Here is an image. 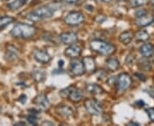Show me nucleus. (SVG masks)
I'll return each instance as SVG.
<instances>
[{"mask_svg": "<svg viewBox=\"0 0 154 126\" xmlns=\"http://www.w3.org/2000/svg\"><path fill=\"white\" fill-rule=\"evenodd\" d=\"M90 49L95 53L102 55H111L116 51V46L101 39H94L90 42Z\"/></svg>", "mask_w": 154, "mask_h": 126, "instance_id": "f257e3e1", "label": "nucleus"}, {"mask_svg": "<svg viewBox=\"0 0 154 126\" xmlns=\"http://www.w3.org/2000/svg\"><path fill=\"white\" fill-rule=\"evenodd\" d=\"M37 29L33 26L24 24V23H18L14 26L11 31L12 37L17 39H29L33 37L36 33Z\"/></svg>", "mask_w": 154, "mask_h": 126, "instance_id": "f03ea898", "label": "nucleus"}, {"mask_svg": "<svg viewBox=\"0 0 154 126\" xmlns=\"http://www.w3.org/2000/svg\"><path fill=\"white\" fill-rule=\"evenodd\" d=\"M53 9L51 8L50 6H41L38 9L31 11L28 15L27 18L30 22H38L45 19H49L53 16Z\"/></svg>", "mask_w": 154, "mask_h": 126, "instance_id": "7ed1b4c3", "label": "nucleus"}, {"mask_svg": "<svg viewBox=\"0 0 154 126\" xmlns=\"http://www.w3.org/2000/svg\"><path fill=\"white\" fill-rule=\"evenodd\" d=\"M84 107L90 115L99 116L103 113V106L96 99H88L84 102Z\"/></svg>", "mask_w": 154, "mask_h": 126, "instance_id": "20e7f679", "label": "nucleus"}, {"mask_svg": "<svg viewBox=\"0 0 154 126\" xmlns=\"http://www.w3.org/2000/svg\"><path fill=\"white\" fill-rule=\"evenodd\" d=\"M133 80L131 76L127 72H122L116 77V86L119 92H123L131 86Z\"/></svg>", "mask_w": 154, "mask_h": 126, "instance_id": "39448f33", "label": "nucleus"}, {"mask_svg": "<svg viewBox=\"0 0 154 126\" xmlns=\"http://www.w3.org/2000/svg\"><path fill=\"white\" fill-rule=\"evenodd\" d=\"M85 21V16L80 11H72L67 14L64 18V22L68 26L70 27H76L82 24Z\"/></svg>", "mask_w": 154, "mask_h": 126, "instance_id": "423d86ee", "label": "nucleus"}, {"mask_svg": "<svg viewBox=\"0 0 154 126\" xmlns=\"http://www.w3.org/2000/svg\"><path fill=\"white\" fill-rule=\"evenodd\" d=\"M33 102L36 105V107L39 110L46 111L51 107V102L47 98V96L44 94H40L33 99Z\"/></svg>", "mask_w": 154, "mask_h": 126, "instance_id": "0eeeda50", "label": "nucleus"}, {"mask_svg": "<svg viewBox=\"0 0 154 126\" xmlns=\"http://www.w3.org/2000/svg\"><path fill=\"white\" fill-rule=\"evenodd\" d=\"M69 71L74 76H82L85 72L86 69L83 64L82 60H73L69 65Z\"/></svg>", "mask_w": 154, "mask_h": 126, "instance_id": "6e6552de", "label": "nucleus"}, {"mask_svg": "<svg viewBox=\"0 0 154 126\" xmlns=\"http://www.w3.org/2000/svg\"><path fill=\"white\" fill-rule=\"evenodd\" d=\"M82 52V48L80 45L76 44H73L69 45V47H67L65 49L64 55L70 59H75L81 55Z\"/></svg>", "mask_w": 154, "mask_h": 126, "instance_id": "1a4fd4ad", "label": "nucleus"}, {"mask_svg": "<svg viewBox=\"0 0 154 126\" xmlns=\"http://www.w3.org/2000/svg\"><path fill=\"white\" fill-rule=\"evenodd\" d=\"M33 58L36 61L42 63V64H47L51 60V57L48 54V52H46L45 50H43V49L35 50L33 53Z\"/></svg>", "mask_w": 154, "mask_h": 126, "instance_id": "9d476101", "label": "nucleus"}, {"mask_svg": "<svg viewBox=\"0 0 154 126\" xmlns=\"http://www.w3.org/2000/svg\"><path fill=\"white\" fill-rule=\"evenodd\" d=\"M59 39L63 44L70 45V44H75L78 41V36L76 33L67 32V33H61L59 35Z\"/></svg>", "mask_w": 154, "mask_h": 126, "instance_id": "9b49d317", "label": "nucleus"}, {"mask_svg": "<svg viewBox=\"0 0 154 126\" xmlns=\"http://www.w3.org/2000/svg\"><path fill=\"white\" fill-rule=\"evenodd\" d=\"M83 97H84V94H83L82 90L75 86L72 88V89L69 94V96H68L69 100L73 103L80 102L83 99Z\"/></svg>", "mask_w": 154, "mask_h": 126, "instance_id": "f8f14e48", "label": "nucleus"}, {"mask_svg": "<svg viewBox=\"0 0 154 126\" xmlns=\"http://www.w3.org/2000/svg\"><path fill=\"white\" fill-rule=\"evenodd\" d=\"M56 112L58 115L65 119L71 117L74 113V110L67 105H58L57 107H56Z\"/></svg>", "mask_w": 154, "mask_h": 126, "instance_id": "ddd939ff", "label": "nucleus"}, {"mask_svg": "<svg viewBox=\"0 0 154 126\" xmlns=\"http://www.w3.org/2000/svg\"><path fill=\"white\" fill-rule=\"evenodd\" d=\"M82 62L85 66L86 72H94L96 71V62L94 57L92 56H85L82 58Z\"/></svg>", "mask_w": 154, "mask_h": 126, "instance_id": "4468645a", "label": "nucleus"}, {"mask_svg": "<svg viewBox=\"0 0 154 126\" xmlns=\"http://www.w3.org/2000/svg\"><path fill=\"white\" fill-rule=\"evenodd\" d=\"M154 22V17L151 15H149L148 13L146 15H145L143 16L136 18V22L135 24L140 28H145L147 27L149 25H151Z\"/></svg>", "mask_w": 154, "mask_h": 126, "instance_id": "2eb2a0df", "label": "nucleus"}, {"mask_svg": "<svg viewBox=\"0 0 154 126\" xmlns=\"http://www.w3.org/2000/svg\"><path fill=\"white\" fill-rule=\"evenodd\" d=\"M140 53L145 58H149L154 54V45L152 44H144L140 47Z\"/></svg>", "mask_w": 154, "mask_h": 126, "instance_id": "dca6fc26", "label": "nucleus"}, {"mask_svg": "<svg viewBox=\"0 0 154 126\" xmlns=\"http://www.w3.org/2000/svg\"><path fill=\"white\" fill-rule=\"evenodd\" d=\"M18 58V52H17V49L14 47V46H8L7 49H6L5 55V59L7 61H10V62H13L16 60H17Z\"/></svg>", "mask_w": 154, "mask_h": 126, "instance_id": "f3484780", "label": "nucleus"}, {"mask_svg": "<svg viewBox=\"0 0 154 126\" xmlns=\"http://www.w3.org/2000/svg\"><path fill=\"white\" fill-rule=\"evenodd\" d=\"M86 90L88 93L93 94V95H101L104 93V89L99 84H88L86 85Z\"/></svg>", "mask_w": 154, "mask_h": 126, "instance_id": "a211bd4d", "label": "nucleus"}, {"mask_svg": "<svg viewBox=\"0 0 154 126\" xmlns=\"http://www.w3.org/2000/svg\"><path fill=\"white\" fill-rule=\"evenodd\" d=\"M28 1V0H10L7 4V7L11 10H17L25 5Z\"/></svg>", "mask_w": 154, "mask_h": 126, "instance_id": "6ab92c4d", "label": "nucleus"}, {"mask_svg": "<svg viewBox=\"0 0 154 126\" xmlns=\"http://www.w3.org/2000/svg\"><path fill=\"white\" fill-rule=\"evenodd\" d=\"M134 39V33L131 31H124L119 36V41L123 44H129Z\"/></svg>", "mask_w": 154, "mask_h": 126, "instance_id": "aec40b11", "label": "nucleus"}, {"mask_svg": "<svg viewBox=\"0 0 154 126\" xmlns=\"http://www.w3.org/2000/svg\"><path fill=\"white\" fill-rule=\"evenodd\" d=\"M106 66L109 71L115 72L120 67V62L116 58H109L106 60Z\"/></svg>", "mask_w": 154, "mask_h": 126, "instance_id": "412c9836", "label": "nucleus"}, {"mask_svg": "<svg viewBox=\"0 0 154 126\" xmlns=\"http://www.w3.org/2000/svg\"><path fill=\"white\" fill-rule=\"evenodd\" d=\"M32 76H33V78L36 81V82L40 83L43 82L45 80V78L46 77V73L44 70L42 69H35L33 70V72H32Z\"/></svg>", "mask_w": 154, "mask_h": 126, "instance_id": "4be33fe9", "label": "nucleus"}, {"mask_svg": "<svg viewBox=\"0 0 154 126\" xmlns=\"http://www.w3.org/2000/svg\"><path fill=\"white\" fill-rule=\"evenodd\" d=\"M150 39L149 33L145 30H140L135 33V39L138 42H146Z\"/></svg>", "mask_w": 154, "mask_h": 126, "instance_id": "5701e85b", "label": "nucleus"}, {"mask_svg": "<svg viewBox=\"0 0 154 126\" xmlns=\"http://www.w3.org/2000/svg\"><path fill=\"white\" fill-rule=\"evenodd\" d=\"M14 21H15V19L11 16H6L0 17V30L7 27L9 24L12 23Z\"/></svg>", "mask_w": 154, "mask_h": 126, "instance_id": "b1692460", "label": "nucleus"}, {"mask_svg": "<svg viewBox=\"0 0 154 126\" xmlns=\"http://www.w3.org/2000/svg\"><path fill=\"white\" fill-rule=\"evenodd\" d=\"M148 3V0H130L129 4L133 8H137L140 6L146 5Z\"/></svg>", "mask_w": 154, "mask_h": 126, "instance_id": "393cba45", "label": "nucleus"}, {"mask_svg": "<svg viewBox=\"0 0 154 126\" xmlns=\"http://www.w3.org/2000/svg\"><path fill=\"white\" fill-rule=\"evenodd\" d=\"M73 87H74L73 85H70V86H69V87H67L65 88V89H62L60 92H59V95H60L63 98H68L69 94V92H70V90H71L72 88Z\"/></svg>", "mask_w": 154, "mask_h": 126, "instance_id": "a878e982", "label": "nucleus"}, {"mask_svg": "<svg viewBox=\"0 0 154 126\" xmlns=\"http://www.w3.org/2000/svg\"><path fill=\"white\" fill-rule=\"evenodd\" d=\"M27 120L30 125H38V118H37V116L34 115V114H31V115L28 116Z\"/></svg>", "mask_w": 154, "mask_h": 126, "instance_id": "bb28decb", "label": "nucleus"}, {"mask_svg": "<svg viewBox=\"0 0 154 126\" xmlns=\"http://www.w3.org/2000/svg\"><path fill=\"white\" fill-rule=\"evenodd\" d=\"M146 113L148 115L150 120L152 121V123H154V108H152V107L148 108L146 110Z\"/></svg>", "mask_w": 154, "mask_h": 126, "instance_id": "cd10ccee", "label": "nucleus"}, {"mask_svg": "<svg viewBox=\"0 0 154 126\" xmlns=\"http://www.w3.org/2000/svg\"><path fill=\"white\" fill-rule=\"evenodd\" d=\"M148 12L146 10H138L136 12H135V16H136V18H139V17H141L143 16H145V15H146Z\"/></svg>", "mask_w": 154, "mask_h": 126, "instance_id": "c85d7f7f", "label": "nucleus"}, {"mask_svg": "<svg viewBox=\"0 0 154 126\" xmlns=\"http://www.w3.org/2000/svg\"><path fill=\"white\" fill-rule=\"evenodd\" d=\"M107 83H108V84H110V86L116 85V77H111L110 78H108Z\"/></svg>", "mask_w": 154, "mask_h": 126, "instance_id": "c756f323", "label": "nucleus"}, {"mask_svg": "<svg viewBox=\"0 0 154 126\" xmlns=\"http://www.w3.org/2000/svg\"><path fill=\"white\" fill-rule=\"evenodd\" d=\"M125 62H126L127 65H132L133 62H134V57L131 55H128L126 60H125Z\"/></svg>", "mask_w": 154, "mask_h": 126, "instance_id": "7c9ffc66", "label": "nucleus"}, {"mask_svg": "<svg viewBox=\"0 0 154 126\" xmlns=\"http://www.w3.org/2000/svg\"><path fill=\"white\" fill-rule=\"evenodd\" d=\"M27 99H28V97H27L26 95H21L20 97H19V101H20L21 103H22V104H24V103L27 101Z\"/></svg>", "mask_w": 154, "mask_h": 126, "instance_id": "2f4dec72", "label": "nucleus"}, {"mask_svg": "<svg viewBox=\"0 0 154 126\" xmlns=\"http://www.w3.org/2000/svg\"><path fill=\"white\" fill-rule=\"evenodd\" d=\"M134 75H135L136 77H138V78H139L140 81H146V76H144L142 73H135Z\"/></svg>", "mask_w": 154, "mask_h": 126, "instance_id": "473e14b6", "label": "nucleus"}, {"mask_svg": "<svg viewBox=\"0 0 154 126\" xmlns=\"http://www.w3.org/2000/svg\"><path fill=\"white\" fill-rule=\"evenodd\" d=\"M63 1L66 4H75L79 0H63Z\"/></svg>", "mask_w": 154, "mask_h": 126, "instance_id": "72a5a7b5", "label": "nucleus"}, {"mask_svg": "<svg viewBox=\"0 0 154 126\" xmlns=\"http://www.w3.org/2000/svg\"><path fill=\"white\" fill-rule=\"evenodd\" d=\"M135 104H136V106H138V107H144V101H141V100H140V101H138Z\"/></svg>", "mask_w": 154, "mask_h": 126, "instance_id": "f704fd0d", "label": "nucleus"}, {"mask_svg": "<svg viewBox=\"0 0 154 126\" xmlns=\"http://www.w3.org/2000/svg\"><path fill=\"white\" fill-rule=\"evenodd\" d=\"M128 125H140V124L137 123V122H134V121H131V122H129L128 124Z\"/></svg>", "mask_w": 154, "mask_h": 126, "instance_id": "c9c22d12", "label": "nucleus"}, {"mask_svg": "<svg viewBox=\"0 0 154 126\" xmlns=\"http://www.w3.org/2000/svg\"><path fill=\"white\" fill-rule=\"evenodd\" d=\"M54 125V124H53V123H51V122H48V121H44V122L42 123V125Z\"/></svg>", "mask_w": 154, "mask_h": 126, "instance_id": "e433bc0d", "label": "nucleus"}, {"mask_svg": "<svg viewBox=\"0 0 154 126\" xmlns=\"http://www.w3.org/2000/svg\"><path fill=\"white\" fill-rule=\"evenodd\" d=\"M15 125H26V123L25 122H17L15 124Z\"/></svg>", "mask_w": 154, "mask_h": 126, "instance_id": "4c0bfd02", "label": "nucleus"}, {"mask_svg": "<svg viewBox=\"0 0 154 126\" xmlns=\"http://www.w3.org/2000/svg\"><path fill=\"white\" fill-rule=\"evenodd\" d=\"M58 66H60V67H62V66H63V60H60L58 61Z\"/></svg>", "mask_w": 154, "mask_h": 126, "instance_id": "58836bf2", "label": "nucleus"}, {"mask_svg": "<svg viewBox=\"0 0 154 126\" xmlns=\"http://www.w3.org/2000/svg\"><path fill=\"white\" fill-rule=\"evenodd\" d=\"M103 3H105V4H107V3H110V2H111V0H101Z\"/></svg>", "mask_w": 154, "mask_h": 126, "instance_id": "ea45409f", "label": "nucleus"}, {"mask_svg": "<svg viewBox=\"0 0 154 126\" xmlns=\"http://www.w3.org/2000/svg\"><path fill=\"white\" fill-rule=\"evenodd\" d=\"M151 3H152V4H154V0H151Z\"/></svg>", "mask_w": 154, "mask_h": 126, "instance_id": "a19ab883", "label": "nucleus"}, {"mask_svg": "<svg viewBox=\"0 0 154 126\" xmlns=\"http://www.w3.org/2000/svg\"><path fill=\"white\" fill-rule=\"evenodd\" d=\"M122 1H126V0H122Z\"/></svg>", "mask_w": 154, "mask_h": 126, "instance_id": "79ce46f5", "label": "nucleus"}, {"mask_svg": "<svg viewBox=\"0 0 154 126\" xmlns=\"http://www.w3.org/2000/svg\"><path fill=\"white\" fill-rule=\"evenodd\" d=\"M153 60H154V58H153Z\"/></svg>", "mask_w": 154, "mask_h": 126, "instance_id": "37998d69", "label": "nucleus"}]
</instances>
